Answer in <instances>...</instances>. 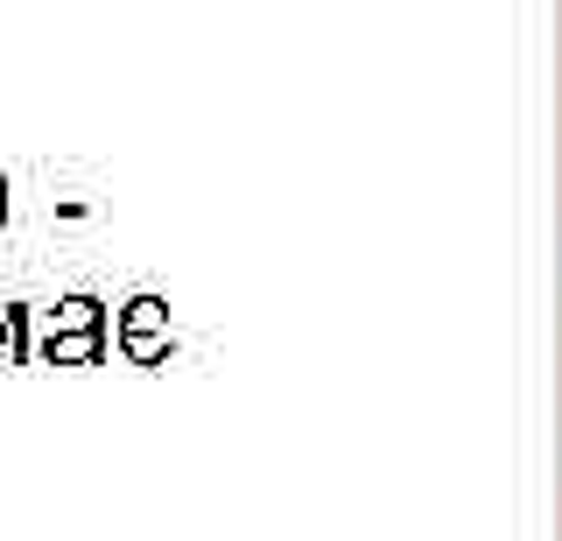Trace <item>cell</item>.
I'll use <instances>...</instances> for the list:
<instances>
[{"label":"cell","instance_id":"6da1fadb","mask_svg":"<svg viewBox=\"0 0 562 541\" xmlns=\"http://www.w3.org/2000/svg\"><path fill=\"white\" fill-rule=\"evenodd\" d=\"M78 324H92V303H64L57 309V330H78Z\"/></svg>","mask_w":562,"mask_h":541},{"label":"cell","instance_id":"7a4b0ae2","mask_svg":"<svg viewBox=\"0 0 562 541\" xmlns=\"http://www.w3.org/2000/svg\"><path fill=\"white\" fill-rule=\"evenodd\" d=\"M92 352V338H64V345H49V359H85Z\"/></svg>","mask_w":562,"mask_h":541},{"label":"cell","instance_id":"3957f363","mask_svg":"<svg viewBox=\"0 0 562 541\" xmlns=\"http://www.w3.org/2000/svg\"><path fill=\"white\" fill-rule=\"evenodd\" d=\"M0 225H8V177H0Z\"/></svg>","mask_w":562,"mask_h":541},{"label":"cell","instance_id":"277c9868","mask_svg":"<svg viewBox=\"0 0 562 541\" xmlns=\"http://www.w3.org/2000/svg\"><path fill=\"white\" fill-rule=\"evenodd\" d=\"M555 528H562V506H555ZM555 541H562V534H555Z\"/></svg>","mask_w":562,"mask_h":541}]
</instances>
